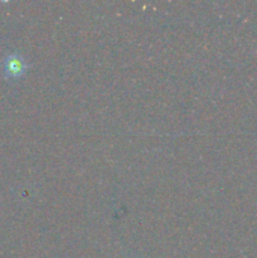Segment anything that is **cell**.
I'll use <instances>...</instances> for the list:
<instances>
[{
  "instance_id": "1",
  "label": "cell",
  "mask_w": 257,
  "mask_h": 258,
  "mask_svg": "<svg viewBox=\"0 0 257 258\" xmlns=\"http://www.w3.org/2000/svg\"><path fill=\"white\" fill-rule=\"evenodd\" d=\"M28 67L29 64L27 63V60L17 52L9 53L3 59V72H4L5 77L9 80H18L24 76L28 71Z\"/></svg>"
}]
</instances>
